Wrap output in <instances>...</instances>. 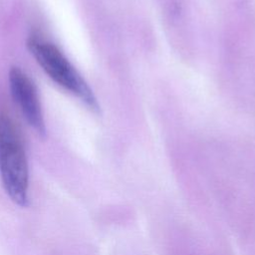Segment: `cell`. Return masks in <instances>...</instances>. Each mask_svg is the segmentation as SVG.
Returning a JSON list of instances; mask_svg holds the SVG:
<instances>
[{"label": "cell", "instance_id": "3", "mask_svg": "<svg viewBox=\"0 0 255 255\" xmlns=\"http://www.w3.org/2000/svg\"><path fill=\"white\" fill-rule=\"evenodd\" d=\"M11 96L28 125L39 136H46V125L37 89L31 79L19 67L9 71Z\"/></svg>", "mask_w": 255, "mask_h": 255}, {"label": "cell", "instance_id": "2", "mask_svg": "<svg viewBox=\"0 0 255 255\" xmlns=\"http://www.w3.org/2000/svg\"><path fill=\"white\" fill-rule=\"evenodd\" d=\"M0 177L11 200L28 205L29 172L25 149L20 135L7 115L0 113Z\"/></svg>", "mask_w": 255, "mask_h": 255}, {"label": "cell", "instance_id": "1", "mask_svg": "<svg viewBox=\"0 0 255 255\" xmlns=\"http://www.w3.org/2000/svg\"><path fill=\"white\" fill-rule=\"evenodd\" d=\"M27 47L38 65L55 84L79 99L93 112H99L97 98L88 83L57 46L31 36L27 41Z\"/></svg>", "mask_w": 255, "mask_h": 255}]
</instances>
